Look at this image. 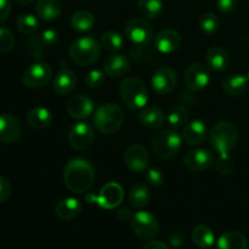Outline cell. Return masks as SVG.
<instances>
[{
  "instance_id": "obj_33",
  "label": "cell",
  "mask_w": 249,
  "mask_h": 249,
  "mask_svg": "<svg viewBox=\"0 0 249 249\" xmlns=\"http://www.w3.org/2000/svg\"><path fill=\"white\" fill-rule=\"evenodd\" d=\"M139 12L146 19H153L160 16L163 10L162 0H138Z\"/></svg>"
},
{
  "instance_id": "obj_1",
  "label": "cell",
  "mask_w": 249,
  "mask_h": 249,
  "mask_svg": "<svg viewBox=\"0 0 249 249\" xmlns=\"http://www.w3.org/2000/svg\"><path fill=\"white\" fill-rule=\"evenodd\" d=\"M63 181L71 192H88L95 182L94 167L84 158H73L66 164L63 170Z\"/></svg>"
},
{
  "instance_id": "obj_22",
  "label": "cell",
  "mask_w": 249,
  "mask_h": 249,
  "mask_svg": "<svg viewBox=\"0 0 249 249\" xmlns=\"http://www.w3.org/2000/svg\"><path fill=\"white\" fill-rule=\"evenodd\" d=\"M82 212V204L73 197H67L58 201L55 206V214L60 220L71 221L77 218Z\"/></svg>"
},
{
  "instance_id": "obj_18",
  "label": "cell",
  "mask_w": 249,
  "mask_h": 249,
  "mask_svg": "<svg viewBox=\"0 0 249 249\" xmlns=\"http://www.w3.org/2000/svg\"><path fill=\"white\" fill-rule=\"evenodd\" d=\"M182 38L180 33L175 29L167 28L160 31L155 36V46L160 53H173L179 50L181 46Z\"/></svg>"
},
{
  "instance_id": "obj_31",
  "label": "cell",
  "mask_w": 249,
  "mask_h": 249,
  "mask_svg": "<svg viewBox=\"0 0 249 249\" xmlns=\"http://www.w3.org/2000/svg\"><path fill=\"white\" fill-rule=\"evenodd\" d=\"M192 241L198 248L208 249L214 245V232L209 226L198 225L192 231Z\"/></svg>"
},
{
  "instance_id": "obj_2",
  "label": "cell",
  "mask_w": 249,
  "mask_h": 249,
  "mask_svg": "<svg viewBox=\"0 0 249 249\" xmlns=\"http://www.w3.org/2000/svg\"><path fill=\"white\" fill-rule=\"evenodd\" d=\"M125 121L124 111L116 104L101 105L94 112L92 123L97 131L105 135L117 133Z\"/></svg>"
},
{
  "instance_id": "obj_6",
  "label": "cell",
  "mask_w": 249,
  "mask_h": 249,
  "mask_svg": "<svg viewBox=\"0 0 249 249\" xmlns=\"http://www.w3.org/2000/svg\"><path fill=\"white\" fill-rule=\"evenodd\" d=\"M71 60L79 66H90L101 55L100 43L92 36H82L71 44L68 49Z\"/></svg>"
},
{
  "instance_id": "obj_32",
  "label": "cell",
  "mask_w": 249,
  "mask_h": 249,
  "mask_svg": "<svg viewBox=\"0 0 249 249\" xmlns=\"http://www.w3.org/2000/svg\"><path fill=\"white\" fill-rule=\"evenodd\" d=\"M189 109L184 105H175L168 112L167 121L172 128L179 129L186 125L187 122H189Z\"/></svg>"
},
{
  "instance_id": "obj_16",
  "label": "cell",
  "mask_w": 249,
  "mask_h": 249,
  "mask_svg": "<svg viewBox=\"0 0 249 249\" xmlns=\"http://www.w3.org/2000/svg\"><path fill=\"white\" fill-rule=\"evenodd\" d=\"M215 162V156L207 148H196L185 156L184 163L192 172H204L213 167Z\"/></svg>"
},
{
  "instance_id": "obj_27",
  "label": "cell",
  "mask_w": 249,
  "mask_h": 249,
  "mask_svg": "<svg viewBox=\"0 0 249 249\" xmlns=\"http://www.w3.org/2000/svg\"><path fill=\"white\" fill-rule=\"evenodd\" d=\"M248 241L238 231H228L218 240V249H247Z\"/></svg>"
},
{
  "instance_id": "obj_17",
  "label": "cell",
  "mask_w": 249,
  "mask_h": 249,
  "mask_svg": "<svg viewBox=\"0 0 249 249\" xmlns=\"http://www.w3.org/2000/svg\"><path fill=\"white\" fill-rule=\"evenodd\" d=\"M94 102L85 95H74L66 105V111L70 117L79 121L88 118L90 114L94 113Z\"/></svg>"
},
{
  "instance_id": "obj_15",
  "label": "cell",
  "mask_w": 249,
  "mask_h": 249,
  "mask_svg": "<svg viewBox=\"0 0 249 249\" xmlns=\"http://www.w3.org/2000/svg\"><path fill=\"white\" fill-rule=\"evenodd\" d=\"M23 133L21 121L14 114H0V142L11 143L18 140Z\"/></svg>"
},
{
  "instance_id": "obj_44",
  "label": "cell",
  "mask_w": 249,
  "mask_h": 249,
  "mask_svg": "<svg viewBox=\"0 0 249 249\" xmlns=\"http://www.w3.org/2000/svg\"><path fill=\"white\" fill-rule=\"evenodd\" d=\"M11 1L10 0H0V23H4L11 14Z\"/></svg>"
},
{
  "instance_id": "obj_7",
  "label": "cell",
  "mask_w": 249,
  "mask_h": 249,
  "mask_svg": "<svg viewBox=\"0 0 249 249\" xmlns=\"http://www.w3.org/2000/svg\"><path fill=\"white\" fill-rule=\"evenodd\" d=\"M123 187L118 182L114 181L107 182L106 185H104L97 196L88 195L85 197V199L89 203H96L102 209H107V211H112V209H116L117 207L121 206V203L123 202Z\"/></svg>"
},
{
  "instance_id": "obj_36",
  "label": "cell",
  "mask_w": 249,
  "mask_h": 249,
  "mask_svg": "<svg viewBox=\"0 0 249 249\" xmlns=\"http://www.w3.org/2000/svg\"><path fill=\"white\" fill-rule=\"evenodd\" d=\"M101 44L109 53H117L122 50L124 46V38L119 33L113 31H108L102 34Z\"/></svg>"
},
{
  "instance_id": "obj_28",
  "label": "cell",
  "mask_w": 249,
  "mask_h": 249,
  "mask_svg": "<svg viewBox=\"0 0 249 249\" xmlns=\"http://www.w3.org/2000/svg\"><path fill=\"white\" fill-rule=\"evenodd\" d=\"M129 203L133 208L142 209L148 204L151 199V191L147 185L136 184L129 191Z\"/></svg>"
},
{
  "instance_id": "obj_10",
  "label": "cell",
  "mask_w": 249,
  "mask_h": 249,
  "mask_svg": "<svg viewBox=\"0 0 249 249\" xmlns=\"http://www.w3.org/2000/svg\"><path fill=\"white\" fill-rule=\"evenodd\" d=\"M51 77H53V71L50 66L43 62H36L24 71L22 82L27 88L38 89L45 87L50 82Z\"/></svg>"
},
{
  "instance_id": "obj_40",
  "label": "cell",
  "mask_w": 249,
  "mask_h": 249,
  "mask_svg": "<svg viewBox=\"0 0 249 249\" xmlns=\"http://www.w3.org/2000/svg\"><path fill=\"white\" fill-rule=\"evenodd\" d=\"M145 179L151 186L155 187L162 186L165 181V177L164 174H163V172L162 170L157 169V168H151V169L146 170Z\"/></svg>"
},
{
  "instance_id": "obj_43",
  "label": "cell",
  "mask_w": 249,
  "mask_h": 249,
  "mask_svg": "<svg viewBox=\"0 0 249 249\" xmlns=\"http://www.w3.org/2000/svg\"><path fill=\"white\" fill-rule=\"evenodd\" d=\"M11 195V184L6 178L0 175V204L6 202Z\"/></svg>"
},
{
  "instance_id": "obj_12",
  "label": "cell",
  "mask_w": 249,
  "mask_h": 249,
  "mask_svg": "<svg viewBox=\"0 0 249 249\" xmlns=\"http://www.w3.org/2000/svg\"><path fill=\"white\" fill-rule=\"evenodd\" d=\"M178 84V75L173 68L168 66L160 67L151 78V87L158 95H167L175 89Z\"/></svg>"
},
{
  "instance_id": "obj_4",
  "label": "cell",
  "mask_w": 249,
  "mask_h": 249,
  "mask_svg": "<svg viewBox=\"0 0 249 249\" xmlns=\"http://www.w3.org/2000/svg\"><path fill=\"white\" fill-rule=\"evenodd\" d=\"M182 145V136L174 129L165 128L155 134L151 140V150L160 160H170L179 153Z\"/></svg>"
},
{
  "instance_id": "obj_47",
  "label": "cell",
  "mask_w": 249,
  "mask_h": 249,
  "mask_svg": "<svg viewBox=\"0 0 249 249\" xmlns=\"http://www.w3.org/2000/svg\"><path fill=\"white\" fill-rule=\"evenodd\" d=\"M17 4H21V5H29L34 1V0H15Z\"/></svg>"
},
{
  "instance_id": "obj_23",
  "label": "cell",
  "mask_w": 249,
  "mask_h": 249,
  "mask_svg": "<svg viewBox=\"0 0 249 249\" xmlns=\"http://www.w3.org/2000/svg\"><path fill=\"white\" fill-rule=\"evenodd\" d=\"M75 84H77V77L74 72L70 68H61L55 75L53 82V90L58 95H68L74 90Z\"/></svg>"
},
{
  "instance_id": "obj_35",
  "label": "cell",
  "mask_w": 249,
  "mask_h": 249,
  "mask_svg": "<svg viewBox=\"0 0 249 249\" xmlns=\"http://www.w3.org/2000/svg\"><path fill=\"white\" fill-rule=\"evenodd\" d=\"M16 26L17 29H18L22 34L31 36V34H34L36 32H38L40 23H39V19L36 18L34 15L24 14L21 15V16L17 18Z\"/></svg>"
},
{
  "instance_id": "obj_19",
  "label": "cell",
  "mask_w": 249,
  "mask_h": 249,
  "mask_svg": "<svg viewBox=\"0 0 249 249\" xmlns=\"http://www.w3.org/2000/svg\"><path fill=\"white\" fill-rule=\"evenodd\" d=\"M104 70L107 75L112 78L124 77L130 70V62L128 57L121 53L108 56L104 62Z\"/></svg>"
},
{
  "instance_id": "obj_45",
  "label": "cell",
  "mask_w": 249,
  "mask_h": 249,
  "mask_svg": "<svg viewBox=\"0 0 249 249\" xmlns=\"http://www.w3.org/2000/svg\"><path fill=\"white\" fill-rule=\"evenodd\" d=\"M133 215H134L133 212H131L129 208H125V207H124V208H121L118 212H117V216H118L122 221H128V220L130 221L131 218H133Z\"/></svg>"
},
{
  "instance_id": "obj_24",
  "label": "cell",
  "mask_w": 249,
  "mask_h": 249,
  "mask_svg": "<svg viewBox=\"0 0 249 249\" xmlns=\"http://www.w3.org/2000/svg\"><path fill=\"white\" fill-rule=\"evenodd\" d=\"M249 80L242 74H230L223 80V90L229 96H241L248 89Z\"/></svg>"
},
{
  "instance_id": "obj_21",
  "label": "cell",
  "mask_w": 249,
  "mask_h": 249,
  "mask_svg": "<svg viewBox=\"0 0 249 249\" xmlns=\"http://www.w3.org/2000/svg\"><path fill=\"white\" fill-rule=\"evenodd\" d=\"M206 135V124L202 121H199V119L189 122L184 126V131H182V139H184V141L189 146H198L199 143L203 142Z\"/></svg>"
},
{
  "instance_id": "obj_46",
  "label": "cell",
  "mask_w": 249,
  "mask_h": 249,
  "mask_svg": "<svg viewBox=\"0 0 249 249\" xmlns=\"http://www.w3.org/2000/svg\"><path fill=\"white\" fill-rule=\"evenodd\" d=\"M142 249H170L168 247V245H165L164 242H160V241H150L145 245V247Z\"/></svg>"
},
{
  "instance_id": "obj_41",
  "label": "cell",
  "mask_w": 249,
  "mask_h": 249,
  "mask_svg": "<svg viewBox=\"0 0 249 249\" xmlns=\"http://www.w3.org/2000/svg\"><path fill=\"white\" fill-rule=\"evenodd\" d=\"M36 40L40 44L41 48H50L58 41V33L53 29H46Z\"/></svg>"
},
{
  "instance_id": "obj_5",
  "label": "cell",
  "mask_w": 249,
  "mask_h": 249,
  "mask_svg": "<svg viewBox=\"0 0 249 249\" xmlns=\"http://www.w3.org/2000/svg\"><path fill=\"white\" fill-rule=\"evenodd\" d=\"M119 94L128 108L133 111L143 108L148 101V90L145 83L135 77H128L121 83Z\"/></svg>"
},
{
  "instance_id": "obj_39",
  "label": "cell",
  "mask_w": 249,
  "mask_h": 249,
  "mask_svg": "<svg viewBox=\"0 0 249 249\" xmlns=\"http://www.w3.org/2000/svg\"><path fill=\"white\" fill-rule=\"evenodd\" d=\"M106 79V75L104 72L99 70H92L85 75V84L90 88V89H97V88L102 87Z\"/></svg>"
},
{
  "instance_id": "obj_25",
  "label": "cell",
  "mask_w": 249,
  "mask_h": 249,
  "mask_svg": "<svg viewBox=\"0 0 249 249\" xmlns=\"http://www.w3.org/2000/svg\"><path fill=\"white\" fill-rule=\"evenodd\" d=\"M206 60L209 67L213 68L214 71H218V72L225 71L231 62L229 53L220 46H213V48L209 49L207 51Z\"/></svg>"
},
{
  "instance_id": "obj_9",
  "label": "cell",
  "mask_w": 249,
  "mask_h": 249,
  "mask_svg": "<svg viewBox=\"0 0 249 249\" xmlns=\"http://www.w3.org/2000/svg\"><path fill=\"white\" fill-rule=\"evenodd\" d=\"M125 36L133 45L147 46L153 39L152 26L146 21V18H130L125 24Z\"/></svg>"
},
{
  "instance_id": "obj_30",
  "label": "cell",
  "mask_w": 249,
  "mask_h": 249,
  "mask_svg": "<svg viewBox=\"0 0 249 249\" xmlns=\"http://www.w3.org/2000/svg\"><path fill=\"white\" fill-rule=\"evenodd\" d=\"M95 22H96V19L91 12L87 11V10H79L72 15L70 24L73 31L87 32L95 26Z\"/></svg>"
},
{
  "instance_id": "obj_38",
  "label": "cell",
  "mask_w": 249,
  "mask_h": 249,
  "mask_svg": "<svg viewBox=\"0 0 249 249\" xmlns=\"http://www.w3.org/2000/svg\"><path fill=\"white\" fill-rule=\"evenodd\" d=\"M15 46V36L5 27H0V53H9Z\"/></svg>"
},
{
  "instance_id": "obj_48",
  "label": "cell",
  "mask_w": 249,
  "mask_h": 249,
  "mask_svg": "<svg viewBox=\"0 0 249 249\" xmlns=\"http://www.w3.org/2000/svg\"><path fill=\"white\" fill-rule=\"evenodd\" d=\"M247 78H248V80H249V70H248V72H247Z\"/></svg>"
},
{
  "instance_id": "obj_26",
  "label": "cell",
  "mask_w": 249,
  "mask_h": 249,
  "mask_svg": "<svg viewBox=\"0 0 249 249\" xmlns=\"http://www.w3.org/2000/svg\"><path fill=\"white\" fill-rule=\"evenodd\" d=\"M139 122L148 129H158L164 124L165 114L158 107H147L138 116Z\"/></svg>"
},
{
  "instance_id": "obj_20",
  "label": "cell",
  "mask_w": 249,
  "mask_h": 249,
  "mask_svg": "<svg viewBox=\"0 0 249 249\" xmlns=\"http://www.w3.org/2000/svg\"><path fill=\"white\" fill-rule=\"evenodd\" d=\"M36 12L41 21L53 22L62 14V2L61 0H38Z\"/></svg>"
},
{
  "instance_id": "obj_34",
  "label": "cell",
  "mask_w": 249,
  "mask_h": 249,
  "mask_svg": "<svg viewBox=\"0 0 249 249\" xmlns=\"http://www.w3.org/2000/svg\"><path fill=\"white\" fill-rule=\"evenodd\" d=\"M198 26L204 34H207V36H213L220 28V19L213 12H203L198 18Z\"/></svg>"
},
{
  "instance_id": "obj_37",
  "label": "cell",
  "mask_w": 249,
  "mask_h": 249,
  "mask_svg": "<svg viewBox=\"0 0 249 249\" xmlns=\"http://www.w3.org/2000/svg\"><path fill=\"white\" fill-rule=\"evenodd\" d=\"M215 169L219 174L226 177V175H230L233 173V170H235V162L230 157V155L219 156L218 160L215 163Z\"/></svg>"
},
{
  "instance_id": "obj_3",
  "label": "cell",
  "mask_w": 249,
  "mask_h": 249,
  "mask_svg": "<svg viewBox=\"0 0 249 249\" xmlns=\"http://www.w3.org/2000/svg\"><path fill=\"white\" fill-rule=\"evenodd\" d=\"M238 142V130L230 122H219L209 131V143L219 156H229Z\"/></svg>"
},
{
  "instance_id": "obj_42",
  "label": "cell",
  "mask_w": 249,
  "mask_h": 249,
  "mask_svg": "<svg viewBox=\"0 0 249 249\" xmlns=\"http://www.w3.org/2000/svg\"><path fill=\"white\" fill-rule=\"evenodd\" d=\"M238 6V0H216V7L223 14H231Z\"/></svg>"
},
{
  "instance_id": "obj_13",
  "label": "cell",
  "mask_w": 249,
  "mask_h": 249,
  "mask_svg": "<svg viewBox=\"0 0 249 249\" xmlns=\"http://www.w3.org/2000/svg\"><path fill=\"white\" fill-rule=\"evenodd\" d=\"M124 163L130 172H145L150 163V156L145 146L140 143H133L129 146L124 153Z\"/></svg>"
},
{
  "instance_id": "obj_8",
  "label": "cell",
  "mask_w": 249,
  "mask_h": 249,
  "mask_svg": "<svg viewBox=\"0 0 249 249\" xmlns=\"http://www.w3.org/2000/svg\"><path fill=\"white\" fill-rule=\"evenodd\" d=\"M131 229L139 238L151 241L160 232V223L151 212L139 211L134 213L130 220Z\"/></svg>"
},
{
  "instance_id": "obj_11",
  "label": "cell",
  "mask_w": 249,
  "mask_h": 249,
  "mask_svg": "<svg viewBox=\"0 0 249 249\" xmlns=\"http://www.w3.org/2000/svg\"><path fill=\"white\" fill-rule=\"evenodd\" d=\"M95 131L90 124L79 122L71 126L68 131V141L71 146L78 151H83L89 148L94 143Z\"/></svg>"
},
{
  "instance_id": "obj_14",
  "label": "cell",
  "mask_w": 249,
  "mask_h": 249,
  "mask_svg": "<svg viewBox=\"0 0 249 249\" xmlns=\"http://www.w3.org/2000/svg\"><path fill=\"white\" fill-rule=\"evenodd\" d=\"M211 83V73L208 68L199 62H195L186 68L185 84L192 91H201Z\"/></svg>"
},
{
  "instance_id": "obj_29",
  "label": "cell",
  "mask_w": 249,
  "mask_h": 249,
  "mask_svg": "<svg viewBox=\"0 0 249 249\" xmlns=\"http://www.w3.org/2000/svg\"><path fill=\"white\" fill-rule=\"evenodd\" d=\"M27 122L34 129H44L53 122V114L45 107H34L27 113Z\"/></svg>"
}]
</instances>
